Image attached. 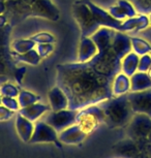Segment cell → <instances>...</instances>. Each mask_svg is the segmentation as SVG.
Instances as JSON below:
<instances>
[{
    "mask_svg": "<svg viewBox=\"0 0 151 158\" xmlns=\"http://www.w3.org/2000/svg\"><path fill=\"white\" fill-rule=\"evenodd\" d=\"M57 83L69 98V109H85L112 96L113 80L99 73L88 64L78 62L57 67Z\"/></svg>",
    "mask_w": 151,
    "mask_h": 158,
    "instance_id": "6da1fadb",
    "label": "cell"
},
{
    "mask_svg": "<svg viewBox=\"0 0 151 158\" xmlns=\"http://www.w3.org/2000/svg\"><path fill=\"white\" fill-rule=\"evenodd\" d=\"M105 117V122L112 126L124 123L129 115L131 104L127 101V97H119L117 99L102 101L99 104Z\"/></svg>",
    "mask_w": 151,
    "mask_h": 158,
    "instance_id": "7a4b0ae2",
    "label": "cell"
},
{
    "mask_svg": "<svg viewBox=\"0 0 151 158\" xmlns=\"http://www.w3.org/2000/svg\"><path fill=\"white\" fill-rule=\"evenodd\" d=\"M73 16L81 29L83 37H91L102 28L96 22L86 0H78L73 4Z\"/></svg>",
    "mask_w": 151,
    "mask_h": 158,
    "instance_id": "3957f363",
    "label": "cell"
},
{
    "mask_svg": "<svg viewBox=\"0 0 151 158\" xmlns=\"http://www.w3.org/2000/svg\"><path fill=\"white\" fill-rule=\"evenodd\" d=\"M102 122H105L103 113L99 106L94 104L79 111L76 119V124L82 128L86 135L92 132Z\"/></svg>",
    "mask_w": 151,
    "mask_h": 158,
    "instance_id": "277c9868",
    "label": "cell"
},
{
    "mask_svg": "<svg viewBox=\"0 0 151 158\" xmlns=\"http://www.w3.org/2000/svg\"><path fill=\"white\" fill-rule=\"evenodd\" d=\"M78 111L75 110H61V111H51L49 112L43 121L54 128L57 132H60L65 128L72 126L76 123Z\"/></svg>",
    "mask_w": 151,
    "mask_h": 158,
    "instance_id": "5b68a950",
    "label": "cell"
},
{
    "mask_svg": "<svg viewBox=\"0 0 151 158\" xmlns=\"http://www.w3.org/2000/svg\"><path fill=\"white\" fill-rule=\"evenodd\" d=\"M29 143H55L57 145L60 142L58 139L57 131L51 125L46 123L45 121H37L34 124V130Z\"/></svg>",
    "mask_w": 151,
    "mask_h": 158,
    "instance_id": "8992f818",
    "label": "cell"
},
{
    "mask_svg": "<svg viewBox=\"0 0 151 158\" xmlns=\"http://www.w3.org/2000/svg\"><path fill=\"white\" fill-rule=\"evenodd\" d=\"M87 135L78 124H73L72 126L65 128L58 135L59 142L66 145H78L84 141Z\"/></svg>",
    "mask_w": 151,
    "mask_h": 158,
    "instance_id": "52a82bcc",
    "label": "cell"
},
{
    "mask_svg": "<svg viewBox=\"0 0 151 158\" xmlns=\"http://www.w3.org/2000/svg\"><path fill=\"white\" fill-rule=\"evenodd\" d=\"M99 49H97L96 44L91 37H83L80 40L79 49H78V62H87L90 59H92L97 54Z\"/></svg>",
    "mask_w": 151,
    "mask_h": 158,
    "instance_id": "ba28073f",
    "label": "cell"
},
{
    "mask_svg": "<svg viewBox=\"0 0 151 158\" xmlns=\"http://www.w3.org/2000/svg\"><path fill=\"white\" fill-rule=\"evenodd\" d=\"M48 98L50 101V108L51 111H61V110L69 109V98L64 91L59 87L52 88L48 93Z\"/></svg>",
    "mask_w": 151,
    "mask_h": 158,
    "instance_id": "9c48e42d",
    "label": "cell"
},
{
    "mask_svg": "<svg viewBox=\"0 0 151 158\" xmlns=\"http://www.w3.org/2000/svg\"><path fill=\"white\" fill-rule=\"evenodd\" d=\"M150 26L149 18L140 15V16H135L132 18H128L125 21L121 23V30L120 31H132L139 32L145 30Z\"/></svg>",
    "mask_w": 151,
    "mask_h": 158,
    "instance_id": "30bf717a",
    "label": "cell"
},
{
    "mask_svg": "<svg viewBox=\"0 0 151 158\" xmlns=\"http://www.w3.org/2000/svg\"><path fill=\"white\" fill-rule=\"evenodd\" d=\"M15 125H16V129L20 139L23 142H30V139L34 130V125L32 124V122L25 117H23L22 115L18 114Z\"/></svg>",
    "mask_w": 151,
    "mask_h": 158,
    "instance_id": "8fae6325",
    "label": "cell"
},
{
    "mask_svg": "<svg viewBox=\"0 0 151 158\" xmlns=\"http://www.w3.org/2000/svg\"><path fill=\"white\" fill-rule=\"evenodd\" d=\"M51 108L49 106H46V104L43 103H34L31 104L29 106H26V108H22L19 110V114L22 115L23 117H25L26 119L30 120L31 122L36 121L38 118L41 117L45 113L49 112Z\"/></svg>",
    "mask_w": 151,
    "mask_h": 158,
    "instance_id": "7c38bea8",
    "label": "cell"
},
{
    "mask_svg": "<svg viewBox=\"0 0 151 158\" xmlns=\"http://www.w3.org/2000/svg\"><path fill=\"white\" fill-rule=\"evenodd\" d=\"M139 60H140V56L136 54L135 52H129L124 56L121 60V70L124 74L127 77H132L135 74L138 70Z\"/></svg>",
    "mask_w": 151,
    "mask_h": 158,
    "instance_id": "4fadbf2b",
    "label": "cell"
},
{
    "mask_svg": "<svg viewBox=\"0 0 151 158\" xmlns=\"http://www.w3.org/2000/svg\"><path fill=\"white\" fill-rule=\"evenodd\" d=\"M131 89V79L126 74L118 73L114 77L112 83V95L114 96H121L125 94Z\"/></svg>",
    "mask_w": 151,
    "mask_h": 158,
    "instance_id": "5bb4252c",
    "label": "cell"
},
{
    "mask_svg": "<svg viewBox=\"0 0 151 158\" xmlns=\"http://www.w3.org/2000/svg\"><path fill=\"white\" fill-rule=\"evenodd\" d=\"M151 88V79L147 73L138 71L131 77V90L134 92L144 91Z\"/></svg>",
    "mask_w": 151,
    "mask_h": 158,
    "instance_id": "9a60e30c",
    "label": "cell"
},
{
    "mask_svg": "<svg viewBox=\"0 0 151 158\" xmlns=\"http://www.w3.org/2000/svg\"><path fill=\"white\" fill-rule=\"evenodd\" d=\"M132 50L136 54L141 56L150 54L151 52V44L147 40H142L139 37H131Z\"/></svg>",
    "mask_w": 151,
    "mask_h": 158,
    "instance_id": "2e32d148",
    "label": "cell"
},
{
    "mask_svg": "<svg viewBox=\"0 0 151 158\" xmlns=\"http://www.w3.org/2000/svg\"><path fill=\"white\" fill-rule=\"evenodd\" d=\"M11 55L14 56V58L16 60L20 62H25V63H28L30 65H37L41 59L40 54L37 53V51L35 50H31L29 52L25 53V54H18L16 52H13Z\"/></svg>",
    "mask_w": 151,
    "mask_h": 158,
    "instance_id": "e0dca14e",
    "label": "cell"
},
{
    "mask_svg": "<svg viewBox=\"0 0 151 158\" xmlns=\"http://www.w3.org/2000/svg\"><path fill=\"white\" fill-rule=\"evenodd\" d=\"M40 100V97L38 95L32 93L29 91H21L18 95V102L20 104V108H26L31 104H34Z\"/></svg>",
    "mask_w": 151,
    "mask_h": 158,
    "instance_id": "ac0fdd59",
    "label": "cell"
},
{
    "mask_svg": "<svg viewBox=\"0 0 151 158\" xmlns=\"http://www.w3.org/2000/svg\"><path fill=\"white\" fill-rule=\"evenodd\" d=\"M34 46L35 43L31 38H29V40H18L11 44L14 52L18 53V54H25L29 51L33 50Z\"/></svg>",
    "mask_w": 151,
    "mask_h": 158,
    "instance_id": "d6986e66",
    "label": "cell"
},
{
    "mask_svg": "<svg viewBox=\"0 0 151 158\" xmlns=\"http://www.w3.org/2000/svg\"><path fill=\"white\" fill-rule=\"evenodd\" d=\"M19 89L15 85L10 84V83H6L0 86V94L1 96H6V97H18L19 95Z\"/></svg>",
    "mask_w": 151,
    "mask_h": 158,
    "instance_id": "ffe728a7",
    "label": "cell"
},
{
    "mask_svg": "<svg viewBox=\"0 0 151 158\" xmlns=\"http://www.w3.org/2000/svg\"><path fill=\"white\" fill-rule=\"evenodd\" d=\"M32 40L34 41L35 44H53L55 43V37L54 35L51 33H48V32H40V33H37L33 35V36L30 37Z\"/></svg>",
    "mask_w": 151,
    "mask_h": 158,
    "instance_id": "44dd1931",
    "label": "cell"
},
{
    "mask_svg": "<svg viewBox=\"0 0 151 158\" xmlns=\"http://www.w3.org/2000/svg\"><path fill=\"white\" fill-rule=\"evenodd\" d=\"M1 104L4 106L5 108H7L8 110L13 112H19L20 104L18 102V99H16V97H6V96H2L1 98Z\"/></svg>",
    "mask_w": 151,
    "mask_h": 158,
    "instance_id": "7402d4cb",
    "label": "cell"
},
{
    "mask_svg": "<svg viewBox=\"0 0 151 158\" xmlns=\"http://www.w3.org/2000/svg\"><path fill=\"white\" fill-rule=\"evenodd\" d=\"M108 11L110 13V15L114 18V19L120 21V22H123V21H125L126 19H128L127 16L125 15V13H124V10L121 8L120 5H118V4L114 5V6L109 7Z\"/></svg>",
    "mask_w": 151,
    "mask_h": 158,
    "instance_id": "603a6c76",
    "label": "cell"
},
{
    "mask_svg": "<svg viewBox=\"0 0 151 158\" xmlns=\"http://www.w3.org/2000/svg\"><path fill=\"white\" fill-rule=\"evenodd\" d=\"M117 4L120 5L121 8L124 10V13L127 16V18H132L135 16H137V11H136L135 7L132 6V4L131 2H128L127 0H118Z\"/></svg>",
    "mask_w": 151,
    "mask_h": 158,
    "instance_id": "cb8c5ba5",
    "label": "cell"
},
{
    "mask_svg": "<svg viewBox=\"0 0 151 158\" xmlns=\"http://www.w3.org/2000/svg\"><path fill=\"white\" fill-rule=\"evenodd\" d=\"M151 66V56L150 54L143 55L140 57L138 65V71H142V73H147L148 69Z\"/></svg>",
    "mask_w": 151,
    "mask_h": 158,
    "instance_id": "d4e9b609",
    "label": "cell"
},
{
    "mask_svg": "<svg viewBox=\"0 0 151 158\" xmlns=\"http://www.w3.org/2000/svg\"><path fill=\"white\" fill-rule=\"evenodd\" d=\"M37 53L40 54V58H46L54 51L53 44H40L37 46Z\"/></svg>",
    "mask_w": 151,
    "mask_h": 158,
    "instance_id": "484cf974",
    "label": "cell"
},
{
    "mask_svg": "<svg viewBox=\"0 0 151 158\" xmlns=\"http://www.w3.org/2000/svg\"><path fill=\"white\" fill-rule=\"evenodd\" d=\"M15 112L10 111L4 106H0V121H6L13 117Z\"/></svg>",
    "mask_w": 151,
    "mask_h": 158,
    "instance_id": "4316f807",
    "label": "cell"
},
{
    "mask_svg": "<svg viewBox=\"0 0 151 158\" xmlns=\"http://www.w3.org/2000/svg\"><path fill=\"white\" fill-rule=\"evenodd\" d=\"M26 73V67L22 66L19 67L18 69H16V73H15V77H16V81L19 85H22V80L24 74Z\"/></svg>",
    "mask_w": 151,
    "mask_h": 158,
    "instance_id": "83f0119b",
    "label": "cell"
},
{
    "mask_svg": "<svg viewBox=\"0 0 151 158\" xmlns=\"http://www.w3.org/2000/svg\"><path fill=\"white\" fill-rule=\"evenodd\" d=\"M7 23V19L6 17H4L3 15H0V28L1 27H4Z\"/></svg>",
    "mask_w": 151,
    "mask_h": 158,
    "instance_id": "f1b7e54d",
    "label": "cell"
},
{
    "mask_svg": "<svg viewBox=\"0 0 151 158\" xmlns=\"http://www.w3.org/2000/svg\"><path fill=\"white\" fill-rule=\"evenodd\" d=\"M6 10V5L3 0H0V15H2L4 11Z\"/></svg>",
    "mask_w": 151,
    "mask_h": 158,
    "instance_id": "f546056e",
    "label": "cell"
},
{
    "mask_svg": "<svg viewBox=\"0 0 151 158\" xmlns=\"http://www.w3.org/2000/svg\"><path fill=\"white\" fill-rule=\"evenodd\" d=\"M147 74H148V76L150 77V79H151V66H150V68H149V69H148V71H147Z\"/></svg>",
    "mask_w": 151,
    "mask_h": 158,
    "instance_id": "4dcf8cb0",
    "label": "cell"
},
{
    "mask_svg": "<svg viewBox=\"0 0 151 158\" xmlns=\"http://www.w3.org/2000/svg\"><path fill=\"white\" fill-rule=\"evenodd\" d=\"M149 21H150V25H151V14H150V16H149Z\"/></svg>",
    "mask_w": 151,
    "mask_h": 158,
    "instance_id": "1f68e13d",
    "label": "cell"
},
{
    "mask_svg": "<svg viewBox=\"0 0 151 158\" xmlns=\"http://www.w3.org/2000/svg\"><path fill=\"white\" fill-rule=\"evenodd\" d=\"M1 98H2V96H1V94H0V104H1Z\"/></svg>",
    "mask_w": 151,
    "mask_h": 158,
    "instance_id": "d6a6232c",
    "label": "cell"
},
{
    "mask_svg": "<svg viewBox=\"0 0 151 158\" xmlns=\"http://www.w3.org/2000/svg\"><path fill=\"white\" fill-rule=\"evenodd\" d=\"M150 56H151V52H150Z\"/></svg>",
    "mask_w": 151,
    "mask_h": 158,
    "instance_id": "836d02e7",
    "label": "cell"
}]
</instances>
